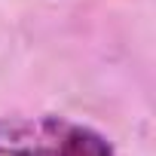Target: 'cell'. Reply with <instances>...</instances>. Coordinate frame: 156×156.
<instances>
[{
  "instance_id": "6da1fadb",
  "label": "cell",
  "mask_w": 156,
  "mask_h": 156,
  "mask_svg": "<svg viewBox=\"0 0 156 156\" xmlns=\"http://www.w3.org/2000/svg\"><path fill=\"white\" fill-rule=\"evenodd\" d=\"M0 156H113L104 135L61 116L0 119Z\"/></svg>"
}]
</instances>
